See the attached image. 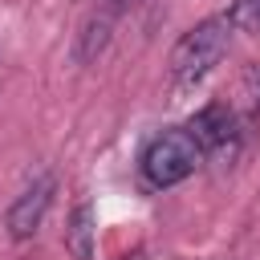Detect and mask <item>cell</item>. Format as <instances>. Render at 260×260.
<instances>
[{"label": "cell", "instance_id": "cell-8", "mask_svg": "<svg viewBox=\"0 0 260 260\" xmlns=\"http://www.w3.org/2000/svg\"><path fill=\"white\" fill-rule=\"evenodd\" d=\"M244 89H248L252 106L260 110V65H248V69H244Z\"/></svg>", "mask_w": 260, "mask_h": 260}, {"label": "cell", "instance_id": "cell-1", "mask_svg": "<svg viewBox=\"0 0 260 260\" xmlns=\"http://www.w3.org/2000/svg\"><path fill=\"white\" fill-rule=\"evenodd\" d=\"M232 32H236V28H232L228 12L191 24V28L175 41V49H171V61H167L171 81H175V85H195V81H203V77L219 65V57L228 53Z\"/></svg>", "mask_w": 260, "mask_h": 260}, {"label": "cell", "instance_id": "cell-3", "mask_svg": "<svg viewBox=\"0 0 260 260\" xmlns=\"http://www.w3.org/2000/svg\"><path fill=\"white\" fill-rule=\"evenodd\" d=\"M187 134L199 142L203 158H215V162H228L240 150V126H236V114L228 106H203L191 118Z\"/></svg>", "mask_w": 260, "mask_h": 260}, {"label": "cell", "instance_id": "cell-4", "mask_svg": "<svg viewBox=\"0 0 260 260\" xmlns=\"http://www.w3.org/2000/svg\"><path fill=\"white\" fill-rule=\"evenodd\" d=\"M53 195H57V179H53L49 171H45V175H37V179H32V183L12 199L8 215H4L8 236H12V240H28V236H37V228L45 223V211H49Z\"/></svg>", "mask_w": 260, "mask_h": 260}, {"label": "cell", "instance_id": "cell-2", "mask_svg": "<svg viewBox=\"0 0 260 260\" xmlns=\"http://www.w3.org/2000/svg\"><path fill=\"white\" fill-rule=\"evenodd\" d=\"M199 162H203L199 142H195L187 130H179V126L154 134V138L142 146V158H138L142 179H146L150 187H175V183L191 179V175L199 171Z\"/></svg>", "mask_w": 260, "mask_h": 260}, {"label": "cell", "instance_id": "cell-7", "mask_svg": "<svg viewBox=\"0 0 260 260\" xmlns=\"http://www.w3.org/2000/svg\"><path fill=\"white\" fill-rule=\"evenodd\" d=\"M228 20H232V28H248V32H256V28H260V0H232Z\"/></svg>", "mask_w": 260, "mask_h": 260}, {"label": "cell", "instance_id": "cell-9", "mask_svg": "<svg viewBox=\"0 0 260 260\" xmlns=\"http://www.w3.org/2000/svg\"><path fill=\"white\" fill-rule=\"evenodd\" d=\"M138 0H93V8L98 12H110V16H122L126 8H134Z\"/></svg>", "mask_w": 260, "mask_h": 260}, {"label": "cell", "instance_id": "cell-5", "mask_svg": "<svg viewBox=\"0 0 260 260\" xmlns=\"http://www.w3.org/2000/svg\"><path fill=\"white\" fill-rule=\"evenodd\" d=\"M114 24H118V16H110V12H98V8H93V16H89V20L81 24V32H77L73 61H77V65H93V61L106 53V45H110Z\"/></svg>", "mask_w": 260, "mask_h": 260}, {"label": "cell", "instance_id": "cell-6", "mask_svg": "<svg viewBox=\"0 0 260 260\" xmlns=\"http://www.w3.org/2000/svg\"><path fill=\"white\" fill-rule=\"evenodd\" d=\"M93 207L89 203H77L73 215H69V228H65V248L77 256V260H93Z\"/></svg>", "mask_w": 260, "mask_h": 260}]
</instances>
